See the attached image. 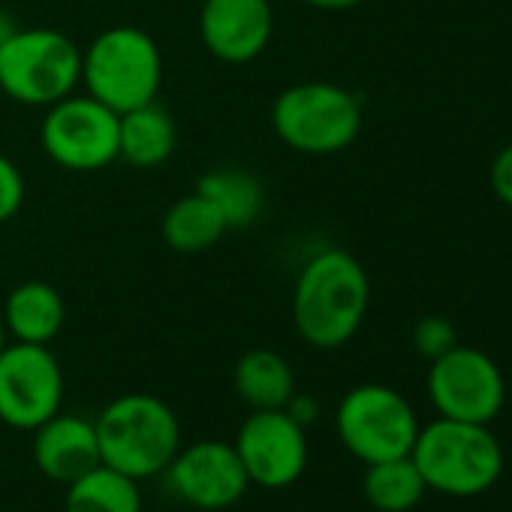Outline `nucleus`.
I'll use <instances>...</instances> for the list:
<instances>
[{
    "label": "nucleus",
    "instance_id": "nucleus-22",
    "mask_svg": "<svg viewBox=\"0 0 512 512\" xmlns=\"http://www.w3.org/2000/svg\"><path fill=\"white\" fill-rule=\"evenodd\" d=\"M458 344V335H455V326L440 317V314H431V317H422L416 326H413V350L434 362L437 356H443L446 350H452Z\"/></svg>",
    "mask_w": 512,
    "mask_h": 512
},
{
    "label": "nucleus",
    "instance_id": "nucleus-20",
    "mask_svg": "<svg viewBox=\"0 0 512 512\" xmlns=\"http://www.w3.org/2000/svg\"><path fill=\"white\" fill-rule=\"evenodd\" d=\"M64 512H142L139 482L106 464H97L67 485Z\"/></svg>",
    "mask_w": 512,
    "mask_h": 512
},
{
    "label": "nucleus",
    "instance_id": "nucleus-13",
    "mask_svg": "<svg viewBox=\"0 0 512 512\" xmlns=\"http://www.w3.org/2000/svg\"><path fill=\"white\" fill-rule=\"evenodd\" d=\"M275 34L269 0H205L199 10V40L220 64H250Z\"/></svg>",
    "mask_w": 512,
    "mask_h": 512
},
{
    "label": "nucleus",
    "instance_id": "nucleus-5",
    "mask_svg": "<svg viewBox=\"0 0 512 512\" xmlns=\"http://www.w3.org/2000/svg\"><path fill=\"white\" fill-rule=\"evenodd\" d=\"M272 130L296 154H341L359 139L362 100L335 82H296L275 97Z\"/></svg>",
    "mask_w": 512,
    "mask_h": 512
},
{
    "label": "nucleus",
    "instance_id": "nucleus-4",
    "mask_svg": "<svg viewBox=\"0 0 512 512\" xmlns=\"http://www.w3.org/2000/svg\"><path fill=\"white\" fill-rule=\"evenodd\" d=\"M85 94L124 115L154 103L163 85V55L157 40L136 25H112L82 49Z\"/></svg>",
    "mask_w": 512,
    "mask_h": 512
},
{
    "label": "nucleus",
    "instance_id": "nucleus-9",
    "mask_svg": "<svg viewBox=\"0 0 512 512\" xmlns=\"http://www.w3.org/2000/svg\"><path fill=\"white\" fill-rule=\"evenodd\" d=\"M428 398L443 419L491 425L506 401V380L500 365L476 350L455 344L428 365Z\"/></svg>",
    "mask_w": 512,
    "mask_h": 512
},
{
    "label": "nucleus",
    "instance_id": "nucleus-25",
    "mask_svg": "<svg viewBox=\"0 0 512 512\" xmlns=\"http://www.w3.org/2000/svg\"><path fill=\"white\" fill-rule=\"evenodd\" d=\"M284 410H287V413H290V416H293L299 425H305V428H308V425H311V422L320 416V407H317V401H314L311 395H302V392H296V395L287 401V407H284Z\"/></svg>",
    "mask_w": 512,
    "mask_h": 512
},
{
    "label": "nucleus",
    "instance_id": "nucleus-2",
    "mask_svg": "<svg viewBox=\"0 0 512 512\" xmlns=\"http://www.w3.org/2000/svg\"><path fill=\"white\" fill-rule=\"evenodd\" d=\"M100 461L136 482L160 476L181 449L175 410L148 392H127L109 401L94 419Z\"/></svg>",
    "mask_w": 512,
    "mask_h": 512
},
{
    "label": "nucleus",
    "instance_id": "nucleus-3",
    "mask_svg": "<svg viewBox=\"0 0 512 512\" xmlns=\"http://www.w3.org/2000/svg\"><path fill=\"white\" fill-rule=\"evenodd\" d=\"M428 491L449 497L485 494L503 476V446L488 425L437 416L422 425L410 449Z\"/></svg>",
    "mask_w": 512,
    "mask_h": 512
},
{
    "label": "nucleus",
    "instance_id": "nucleus-14",
    "mask_svg": "<svg viewBox=\"0 0 512 512\" xmlns=\"http://www.w3.org/2000/svg\"><path fill=\"white\" fill-rule=\"evenodd\" d=\"M34 464L46 479L61 485H70L103 464L94 422L76 413H55L46 419L34 428Z\"/></svg>",
    "mask_w": 512,
    "mask_h": 512
},
{
    "label": "nucleus",
    "instance_id": "nucleus-6",
    "mask_svg": "<svg viewBox=\"0 0 512 512\" xmlns=\"http://www.w3.org/2000/svg\"><path fill=\"white\" fill-rule=\"evenodd\" d=\"M82 49L58 28H16L0 40V91L13 103L49 109L76 94Z\"/></svg>",
    "mask_w": 512,
    "mask_h": 512
},
{
    "label": "nucleus",
    "instance_id": "nucleus-16",
    "mask_svg": "<svg viewBox=\"0 0 512 512\" xmlns=\"http://www.w3.org/2000/svg\"><path fill=\"white\" fill-rule=\"evenodd\" d=\"M178 145V130L172 115L154 100L139 109H130L118 121V160L133 169L163 166Z\"/></svg>",
    "mask_w": 512,
    "mask_h": 512
},
{
    "label": "nucleus",
    "instance_id": "nucleus-24",
    "mask_svg": "<svg viewBox=\"0 0 512 512\" xmlns=\"http://www.w3.org/2000/svg\"><path fill=\"white\" fill-rule=\"evenodd\" d=\"M488 181H491L494 196L506 208H512V145L497 151V157L491 160V169H488Z\"/></svg>",
    "mask_w": 512,
    "mask_h": 512
},
{
    "label": "nucleus",
    "instance_id": "nucleus-19",
    "mask_svg": "<svg viewBox=\"0 0 512 512\" xmlns=\"http://www.w3.org/2000/svg\"><path fill=\"white\" fill-rule=\"evenodd\" d=\"M226 232H229V226H226L223 214L199 190L175 199L160 220V235H163L166 247L175 253L211 250Z\"/></svg>",
    "mask_w": 512,
    "mask_h": 512
},
{
    "label": "nucleus",
    "instance_id": "nucleus-17",
    "mask_svg": "<svg viewBox=\"0 0 512 512\" xmlns=\"http://www.w3.org/2000/svg\"><path fill=\"white\" fill-rule=\"evenodd\" d=\"M232 389L250 410H284L296 395L293 365L266 347L247 350L232 368Z\"/></svg>",
    "mask_w": 512,
    "mask_h": 512
},
{
    "label": "nucleus",
    "instance_id": "nucleus-18",
    "mask_svg": "<svg viewBox=\"0 0 512 512\" xmlns=\"http://www.w3.org/2000/svg\"><path fill=\"white\" fill-rule=\"evenodd\" d=\"M196 190L214 202V208L223 214L229 229H244L253 226L266 211V187L247 169L238 166H220L205 172L196 181Z\"/></svg>",
    "mask_w": 512,
    "mask_h": 512
},
{
    "label": "nucleus",
    "instance_id": "nucleus-12",
    "mask_svg": "<svg viewBox=\"0 0 512 512\" xmlns=\"http://www.w3.org/2000/svg\"><path fill=\"white\" fill-rule=\"evenodd\" d=\"M163 473L178 500L205 512L235 506L250 488L235 446L223 440H196L181 446Z\"/></svg>",
    "mask_w": 512,
    "mask_h": 512
},
{
    "label": "nucleus",
    "instance_id": "nucleus-23",
    "mask_svg": "<svg viewBox=\"0 0 512 512\" xmlns=\"http://www.w3.org/2000/svg\"><path fill=\"white\" fill-rule=\"evenodd\" d=\"M25 193H28V184H25L22 169L16 166V160L0 154V223L13 220L22 211Z\"/></svg>",
    "mask_w": 512,
    "mask_h": 512
},
{
    "label": "nucleus",
    "instance_id": "nucleus-15",
    "mask_svg": "<svg viewBox=\"0 0 512 512\" xmlns=\"http://www.w3.org/2000/svg\"><path fill=\"white\" fill-rule=\"evenodd\" d=\"M4 329L13 341L22 344H52L67 320L64 296L46 281H25L10 290L4 311H0Z\"/></svg>",
    "mask_w": 512,
    "mask_h": 512
},
{
    "label": "nucleus",
    "instance_id": "nucleus-7",
    "mask_svg": "<svg viewBox=\"0 0 512 512\" xmlns=\"http://www.w3.org/2000/svg\"><path fill=\"white\" fill-rule=\"evenodd\" d=\"M419 428L413 404L383 383L353 386L335 410V431L344 449L362 464L410 455Z\"/></svg>",
    "mask_w": 512,
    "mask_h": 512
},
{
    "label": "nucleus",
    "instance_id": "nucleus-11",
    "mask_svg": "<svg viewBox=\"0 0 512 512\" xmlns=\"http://www.w3.org/2000/svg\"><path fill=\"white\" fill-rule=\"evenodd\" d=\"M308 428L287 410H250L235 434V452L250 485L287 488L308 467Z\"/></svg>",
    "mask_w": 512,
    "mask_h": 512
},
{
    "label": "nucleus",
    "instance_id": "nucleus-21",
    "mask_svg": "<svg viewBox=\"0 0 512 512\" xmlns=\"http://www.w3.org/2000/svg\"><path fill=\"white\" fill-rule=\"evenodd\" d=\"M365 467L368 470L362 476V494L368 506H374L377 512H410L413 506L422 503L428 485L410 455L365 464Z\"/></svg>",
    "mask_w": 512,
    "mask_h": 512
},
{
    "label": "nucleus",
    "instance_id": "nucleus-8",
    "mask_svg": "<svg viewBox=\"0 0 512 512\" xmlns=\"http://www.w3.org/2000/svg\"><path fill=\"white\" fill-rule=\"evenodd\" d=\"M121 115L91 94H70L52 103L40 124V145L67 172H100L118 160Z\"/></svg>",
    "mask_w": 512,
    "mask_h": 512
},
{
    "label": "nucleus",
    "instance_id": "nucleus-1",
    "mask_svg": "<svg viewBox=\"0 0 512 512\" xmlns=\"http://www.w3.org/2000/svg\"><path fill=\"white\" fill-rule=\"evenodd\" d=\"M368 305V272L344 247L317 250L296 275L293 326L314 350H338L350 344L368 317Z\"/></svg>",
    "mask_w": 512,
    "mask_h": 512
},
{
    "label": "nucleus",
    "instance_id": "nucleus-10",
    "mask_svg": "<svg viewBox=\"0 0 512 512\" xmlns=\"http://www.w3.org/2000/svg\"><path fill=\"white\" fill-rule=\"evenodd\" d=\"M64 404V371L46 344L10 341L0 353V422L34 431Z\"/></svg>",
    "mask_w": 512,
    "mask_h": 512
},
{
    "label": "nucleus",
    "instance_id": "nucleus-26",
    "mask_svg": "<svg viewBox=\"0 0 512 512\" xmlns=\"http://www.w3.org/2000/svg\"><path fill=\"white\" fill-rule=\"evenodd\" d=\"M305 7L311 10H326V13H344V10H353L359 4H365V0H302Z\"/></svg>",
    "mask_w": 512,
    "mask_h": 512
},
{
    "label": "nucleus",
    "instance_id": "nucleus-27",
    "mask_svg": "<svg viewBox=\"0 0 512 512\" xmlns=\"http://www.w3.org/2000/svg\"><path fill=\"white\" fill-rule=\"evenodd\" d=\"M7 338H10V335H7V329H4V320H0V353H4V347L10 344Z\"/></svg>",
    "mask_w": 512,
    "mask_h": 512
}]
</instances>
